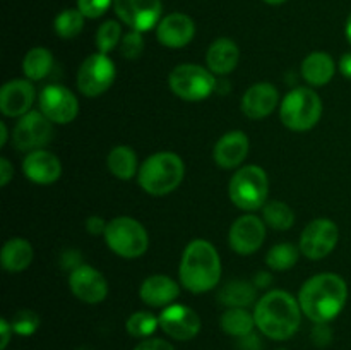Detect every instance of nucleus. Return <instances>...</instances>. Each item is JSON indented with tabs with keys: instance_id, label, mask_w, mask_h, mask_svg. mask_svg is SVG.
<instances>
[{
	"instance_id": "nucleus-1",
	"label": "nucleus",
	"mask_w": 351,
	"mask_h": 350,
	"mask_svg": "<svg viewBox=\"0 0 351 350\" xmlns=\"http://www.w3.org/2000/svg\"><path fill=\"white\" fill-rule=\"evenodd\" d=\"M348 285L339 275L321 273L308 278L298 292L302 312L314 323H329L343 311Z\"/></svg>"
},
{
	"instance_id": "nucleus-2",
	"label": "nucleus",
	"mask_w": 351,
	"mask_h": 350,
	"mask_svg": "<svg viewBox=\"0 0 351 350\" xmlns=\"http://www.w3.org/2000/svg\"><path fill=\"white\" fill-rule=\"evenodd\" d=\"M256 326L271 340H288L298 331L302 307L298 299L285 290H271L257 301L254 309Z\"/></svg>"
},
{
	"instance_id": "nucleus-3",
	"label": "nucleus",
	"mask_w": 351,
	"mask_h": 350,
	"mask_svg": "<svg viewBox=\"0 0 351 350\" xmlns=\"http://www.w3.org/2000/svg\"><path fill=\"white\" fill-rule=\"evenodd\" d=\"M180 283L192 294L213 290L221 278V259L209 240L195 239L187 244L180 261Z\"/></svg>"
},
{
	"instance_id": "nucleus-4",
	"label": "nucleus",
	"mask_w": 351,
	"mask_h": 350,
	"mask_svg": "<svg viewBox=\"0 0 351 350\" xmlns=\"http://www.w3.org/2000/svg\"><path fill=\"white\" fill-rule=\"evenodd\" d=\"M185 165L178 154L160 151L143 161L137 172L141 189L151 196H167L182 184Z\"/></svg>"
},
{
	"instance_id": "nucleus-5",
	"label": "nucleus",
	"mask_w": 351,
	"mask_h": 350,
	"mask_svg": "<svg viewBox=\"0 0 351 350\" xmlns=\"http://www.w3.org/2000/svg\"><path fill=\"white\" fill-rule=\"evenodd\" d=\"M269 194V178L264 168L247 165L237 170L230 178L228 196L237 208L243 211H256L264 208Z\"/></svg>"
},
{
	"instance_id": "nucleus-6",
	"label": "nucleus",
	"mask_w": 351,
	"mask_h": 350,
	"mask_svg": "<svg viewBox=\"0 0 351 350\" xmlns=\"http://www.w3.org/2000/svg\"><path fill=\"white\" fill-rule=\"evenodd\" d=\"M322 115L321 96L311 88H295L283 98L280 119L285 127L295 132H305L317 126Z\"/></svg>"
},
{
	"instance_id": "nucleus-7",
	"label": "nucleus",
	"mask_w": 351,
	"mask_h": 350,
	"mask_svg": "<svg viewBox=\"0 0 351 350\" xmlns=\"http://www.w3.org/2000/svg\"><path fill=\"white\" fill-rule=\"evenodd\" d=\"M103 237L108 249L125 259L141 257L149 247V235L143 223L130 216H117L110 220Z\"/></svg>"
},
{
	"instance_id": "nucleus-8",
	"label": "nucleus",
	"mask_w": 351,
	"mask_h": 350,
	"mask_svg": "<svg viewBox=\"0 0 351 350\" xmlns=\"http://www.w3.org/2000/svg\"><path fill=\"white\" fill-rule=\"evenodd\" d=\"M170 89L185 102H201L209 98L216 88L215 74L197 64H180L170 72Z\"/></svg>"
},
{
	"instance_id": "nucleus-9",
	"label": "nucleus",
	"mask_w": 351,
	"mask_h": 350,
	"mask_svg": "<svg viewBox=\"0 0 351 350\" xmlns=\"http://www.w3.org/2000/svg\"><path fill=\"white\" fill-rule=\"evenodd\" d=\"M117 69L112 58L106 54H93L79 65L77 71V89L88 98L103 95L112 88L115 81Z\"/></svg>"
},
{
	"instance_id": "nucleus-10",
	"label": "nucleus",
	"mask_w": 351,
	"mask_h": 350,
	"mask_svg": "<svg viewBox=\"0 0 351 350\" xmlns=\"http://www.w3.org/2000/svg\"><path fill=\"white\" fill-rule=\"evenodd\" d=\"M339 240V229L332 220L315 218L300 235V253L312 261L324 259L335 250Z\"/></svg>"
},
{
	"instance_id": "nucleus-11",
	"label": "nucleus",
	"mask_w": 351,
	"mask_h": 350,
	"mask_svg": "<svg viewBox=\"0 0 351 350\" xmlns=\"http://www.w3.org/2000/svg\"><path fill=\"white\" fill-rule=\"evenodd\" d=\"M53 139V122L41 112L31 110L26 115L19 117L14 127L12 141L17 150L34 151L43 150Z\"/></svg>"
},
{
	"instance_id": "nucleus-12",
	"label": "nucleus",
	"mask_w": 351,
	"mask_h": 350,
	"mask_svg": "<svg viewBox=\"0 0 351 350\" xmlns=\"http://www.w3.org/2000/svg\"><path fill=\"white\" fill-rule=\"evenodd\" d=\"M113 9L125 26L139 33L153 30L163 19L161 0H115Z\"/></svg>"
},
{
	"instance_id": "nucleus-13",
	"label": "nucleus",
	"mask_w": 351,
	"mask_h": 350,
	"mask_svg": "<svg viewBox=\"0 0 351 350\" xmlns=\"http://www.w3.org/2000/svg\"><path fill=\"white\" fill-rule=\"evenodd\" d=\"M40 112L53 124H71L79 113V100L69 88L60 84L45 86L38 98Z\"/></svg>"
},
{
	"instance_id": "nucleus-14",
	"label": "nucleus",
	"mask_w": 351,
	"mask_h": 350,
	"mask_svg": "<svg viewBox=\"0 0 351 350\" xmlns=\"http://www.w3.org/2000/svg\"><path fill=\"white\" fill-rule=\"evenodd\" d=\"M266 239V223L256 215H243L232 223L228 244L237 254L249 256L257 253Z\"/></svg>"
},
{
	"instance_id": "nucleus-15",
	"label": "nucleus",
	"mask_w": 351,
	"mask_h": 350,
	"mask_svg": "<svg viewBox=\"0 0 351 350\" xmlns=\"http://www.w3.org/2000/svg\"><path fill=\"white\" fill-rule=\"evenodd\" d=\"M158 318H160V328L168 336L180 342L195 338L201 331V318L189 305L170 304L163 309Z\"/></svg>"
},
{
	"instance_id": "nucleus-16",
	"label": "nucleus",
	"mask_w": 351,
	"mask_h": 350,
	"mask_svg": "<svg viewBox=\"0 0 351 350\" xmlns=\"http://www.w3.org/2000/svg\"><path fill=\"white\" fill-rule=\"evenodd\" d=\"M69 287L79 301L86 304H99L108 295V281L96 268L81 264L69 275Z\"/></svg>"
},
{
	"instance_id": "nucleus-17",
	"label": "nucleus",
	"mask_w": 351,
	"mask_h": 350,
	"mask_svg": "<svg viewBox=\"0 0 351 350\" xmlns=\"http://www.w3.org/2000/svg\"><path fill=\"white\" fill-rule=\"evenodd\" d=\"M36 91L29 79H12L0 89V112L5 117H23L31 112Z\"/></svg>"
},
{
	"instance_id": "nucleus-18",
	"label": "nucleus",
	"mask_w": 351,
	"mask_h": 350,
	"mask_svg": "<svg viewBox=\"0 0 351 350\" xmlns=\"http://www.w3.org/2000/svg\"><path fill=\"white\" fill-rule=\"evenodd\" d=\"M195 24L184 12H171L165 16L156 26V38L167 48H184L194 40Z\"/></svg>"
},
{
	"instance_id": "nucleus-19",
	"label": "nucleus",
	"mask_w": 351,
	"mask_h": 350,
	"mask_svg": "<svg viewBox=\"0 0 351 350\" xmlns=\"http://www.w3.org/2000/svg\"><path fill=\"white\" fill-rule=\"evenodd\" d=\"M23 172L26 178L40 185H50L62 175V165L58 156L47 150H34L26 154L23 161Z\"/></svg>"
},
{
	"instance_id": "nucleus-20",
	"label": "nucleus",
	"mask_w": 351,
	"mask_h": 350,
	"mask_svg": "<svg viewBox=\"0 0 351 350\" xmlns=\"http://www.w3.org/2000/svg\"><path fill=\"white\" fill-rule=\"evenodd\" d=\"M278 100H280L278 89L271 82H257L243 93L240 106L243 115L252 120H261L274 112Z\"/></svg>"
},
{
	"instance_id": "nucleus-21",
	"label": "nucleus",
	"mask_w": 351,
	"mask_h": 350,
	"mask_svg": "<svg viewBox=\"0 0 351 350\" xmlns=\"http://www.w3.org/2000/svg\"><path fill=\"white\" fill-rule=\"evenodd\" d=\"M249 137L242 130H230V132L223 134L215 144L213 150V158H215L216 165L225 170H232V168L240 167L243 160L249 154Z\"/></svg>"
},
{
	"instance_id": "nucleus-22",
	"label": "nucleus",
	"mask_w": 351,
	"mask_h": 350,
	"mask_svg": "<svg viewBox=\"0 0 351 350\" xmlns=\"http://www.w3.org/2000/svg\"><path fill=\"white\" fill-rule=\"evenodd\" d=\"M178 294H180V287L177 281L165 275L147 277L139 288L143 302L151 307H167V305L173 304Z\"/></svg>"
},
{
	"instance_id": "nucleus-23",
	"label": "nucleus",
	"mask_w": 351,
	"mask_h": 350,
	"mask_svg": "<svg viewBox=\"0 0 351 350\" xmlns=\"http://www.w3.org/2000/svg\"><path fill=\"white\" fill-rule=\"evenodd\" d=\"M240 50L237 43L230 38H218L211 43L206 54V65L213 74L226 75L233 72L239 65Z\"/></svg>"
},
{
	"instance_id": "nucleus-24",
	"label": "nucleus",
	"mask_w": 351,
	"mask_h": 350,
	"mask_svg": "<svg viewBox=\"0 0 351 350\" xmlns=\"http://www.w3.org/2000/svg\"><path fill=\"white\" fill-rule=\"evenodd\" d=\"M336 64L326 51H312L302 62V75L311 86H324L332 79Z\"/></svg>"
},
{
	"instance_id": "nucleus-25",
	"label": "nucleus",
	"mask_w": 351,
	"mask_h": 350,
	"mask_svg": "<svg viewBox=\"0 0 351 350\" xmlns=\"http://www.w3.org/2000/svg\"><path fill=\"white\" fill-rule=\"evenodd\" d=\"M33 256L34 253L29 240L14 237L3 244L2 253H0V263H2L3 270L9 273H21L29 266Z\"/></svg>"
},
{
	"instance_id": "nucleus-26",
	"label": "nucleus",
	"mask_w": 351,
	"mask_h": 350,
	"mask_svg": "<svg viewBox=\"0 0 351 350\" xmlns=\"http://www.w3.org/2000/svg\"><path fill=\"white\" fill-rule=\"evenodd\" d=\"M256 285L245 280H233L223 285L218 292V301L226 307H249L256 301Z\"/></svg>"
},
{
	"instance_id": "nucleus-27",
	"label": "nucleus",
	"mask_w": 351,
	"mask_h": 350,
	"mask_svg": "<svg viewBox=\"0 0 351 350\" xmlns=\"http://www.w3.org/2000/svg\"><path fill=\"white\" fill-rule=\"evenodd\" d=\"M106 165L112 175L120 180H130L139 172L137 167V154L130 146H115L108 153Z\"/></svg>"
},
{
	"instance_id": "nucleus-28",
	"label": "nucleus",
	"mask_w": 351,
	"mask_h": 350,
	"mask_svg": "<svg viewBox=\"0 0 351 350\" xmlns=\"http://www.w3.org/2000/svg\"><path fill=\"white\" fill-rule=\"evenodd\" d=\"M53 69V55L48 48L34 47L24 55L23 72L29 81H41Z\"/></svg>"
},
{
	"instance_id": "nucleus-29",
	"label": "nucleus",
	"mask_w": 351,
	"mask_h": 350,
	"mask_svg": "<svg viewBox=\"0 0 351 350\" xmlns=\"http://www.w3.org/2000/svg\"><path fill=\"white\" fill-rule=\"evenodd\" d=\"M219 323L226 335L237 336V338L250 335L256 326L254 314H250L245 307H228L223 312Z\"/></svg>"
},
{
	"instance_id": "nucleus-30",
	"label": "nucleus",
	"mask_w": 351,
	"mask_h": 350,
	"mask_svg": "<svg viewBox=\"0 0 351 350\" xmlns=\"http://www.w3.org/2000/svg\"><path fill=\"white\" fill-rule=\"evenodd\" d=\"M263 220L271 229L283 232L293 226L295 213L283 201H269L263 208Z\"/></svg>"
},
{
	"instance_id": "nucleus-31",
	"label": "nucleus",
	"mask_w": 351,
	"mask_h": 350,
	"mask_svg": "<svg viewBox=\"0 0 351 350\" xmlns=\"http://www.w3.org/2000/svg\"><path fill=\"white\" fill-rule=\"evenodd\" d=\"M300 256V247H295L290 242H281L273 246L266 256V264L273 271H287L295 266Z\"/></svg>"
},
{
	"instance_id": "nucleus-32",
	"label": "nucleus",
	"mask_w": 351,
	"mask_h": 350,
	"mask_svg": "<svg viewBox=\"0 0 351 350\" xmlns=\"http://www.w3.org/2000/svg\"><path fill=\"white\" fill-rule=\"evenodd\" d=\"M84 19L81 10L75 7V9H65L55 17L53 21V30L64 40H72V38L77 36L79 33L84 27Z\"/></svg>"
},
{
	"instance_id": "nucleus-33",
	"label": "nucleus",
	"mask_w": 351,
	"mask_h": 350,
	"mask_svg": "<svg viewBox=\"0 0 351 350\" xmlns=\"http://www.w3.org/2000/svg\"><path fill=\"white\" fill-rule=\"evenodd\" d=\"M160 326V318L147 311H137L127 319V331L134 338H149Z\"/></svg>"
},
{
	"instance_id": "nucleus-34",
	"label": "nucleus",
	"mask_w": 351,
	"mask_h": 350,
	"mask_svg": "<svg viewBox=\"0 0 351 350\" xmlns=\"http://www.w3.org/2000/svg\"><path fill=\"white\" fill-rule=\"evenodd\" d=\"M122 38V26H120V23L115 19H110L105 21V23L98 27L95 43L101 54L108 55L110 51L115 50V48L119 47Z\"/></svg>"
},
{
	"instance_id": "nucleus-35",
	"label": "nucleus",
	"mask_w": 351,
	"mask_h": 350,
	"mask_svg": "<svg viewBox=\"0 0 351 350\" xmlns=\"http://www.w3.org/2000/svg\"><path fill=\"white\" fill-rule=\"evenodd\" d=\"M10 325H12L14 333L23 336H29L33 335V333L38 329V326H40V316H38L34 311L24 309V311H19L14 314Z\"/></svg>"
},
{
	"instance_id": "nucleus-36",
	"label": "nucleus",
	"mask_w": 351,
	"mask_h": 350,
	"mask_svg": "<svg viewBox=\"0 0 351 350\" xmlns=\"http://www.w3.org/2000/svg\"><path fill=\"white\" fill-rule=\"evenodd\" d=\"M144 51V38L143 33L139 31L130 30L129 33L123 34L122 41H120V54L127 60H136L143 55Z\"/></svg>"
},
{
	"instance_id": "nucleus-37",
	"label": "nucleus",
	"mask_w": 351,
	"mask_h": 350,
	"mask_svg": "<svg viewBox=\"0 0 351 350\" xmlns=\"http://www.w3.org/2000/svg\"><path fill=\"white\" fill-rule=\"evenodd\" d=\"M113 2L115 0H77V9L88 19H98V17L105 16Z\"/></svg>"
},
{
	"instance_id": "nucleus-38",
	"label": "nucleus",
	"mask_w": 351,
	"mask_h": 350,
	"mask_svg": "<svg viewBox=\"0 0 351 350\" xmlns=\"http://www.w3.org/2000/svg\"><path fill=\"white\" fill-rule=\"evenodd\" d=\"M315 328L312 329V340L314 343H317L319 347H326L328 343H331L332 340V331L328 326V323H315Z\"/></svg>"
},
{
	"instance_id": "nucleus-39",
	"label": "nucleus",
	"mask_w": 351,
	"mask_h": 350,
	"mask_svg": "<svg viewBox=\"0 0 351 350\" xmlns=\"http://www.w3.org/2000/svg\"><path fill=\"white\" fill-rule=\"evenodd\" d=\"M134 350H175V349L171 347V343L167 342V340L144 338L143 342L137 343V347Z\"/></svg>"
},
{
	"instance_id": "nucleus-40",
	"label": "nucleus",
	"mask_w": 351,
	"mask_h": 350,
	"mask_svg": "<svg viewBox=\"0 0 351 350\" xmlns=\"http://www.w3.org/2000/svg\"><path fill=\"white\" fill-rule=\"evenodd\" d=\"M108 222L101 218V216H89L86 220V230H88L91 235H105V230Z\"/></svg>"
},
{
	"instance_id": "nucleus-41",
	"label": "nucleus",
	"mask_w": 351,
	"mask_h": 350,
	"mask_svg": "<svg viewBox=\"0 0 351 350\" xmlns=\"http://www.w3.org/2000/svg\"><path fill=\"white\" fill-rule=\"evenodd\" d=\"M14 178V167L7 158H0V185L5 187Z\"/></svg>"
},
{
	"instance_id": "nucleus-42",
	"label": "nucleus",
	"mask_w": 351,
	"mask_h": 350,
	"mask_svg": "<svg viewBox=\"0 0 351 350\" xmlns=\"http://www.w3.org/2000/svg\"><path fill=\"white\" fill-rule=\"evenodd\" d=\"M12 333H14L12 325H10L7 319H0V336H2V340H0V349H2V350L7 349V345H9Z\"/></svg>"
},
{
	"instance_id": "nucleus-43",
	"label": "nucleus",
	"mask_w": 351,
	"mask_h": 350,
	"mask_svg": "<svg viewBox=\"0 0 351 350\" xmlns=\"http://www.w3.org/2000/svg\"><path fill=\"white\" fill-rule=\"evenodd\" d=\"M239 345H240V350H263V343L259 342V338H257L254 333H250V335L247 336H242Z\"/></svg>"
},
{
	"instance_id": "nucleus-44",
	"label": "nucleus",
	"mask_w": 351,
	"mask_h": 350,
	"mask_svg": "<svg viewBox=\"0 0 351 350\" xmlns=\"http://www.w3.org/2000/svg\"><path fill=\"white\" fill-rule=\"evenodd\" d=\"M339 71H341V74L346 79H351V51L341 57V60H339Z\"/></svg>"
},
{
	"instance_id": "nucleus-45",
	"label": "nucleus",
	"mask_w": 351,
	"mask_h": 350,
	"mask_svg": "<svg viewBox=\"0 0 351 350\" xmlns=\"http://www.w3.org/2000/svg\"><path fill=\"white\" fill-rule=\"evenodd\" d=\"M271 283V275L267 273H259L256 278H254V285L256 287H267Z\"/></svg>"
},
{
	"instance_id": "nucleus-46",
	"label": "nucleus",
	"mask_w": 351,
	"mask_h": 350,
	"mask_svg": "<svg viewBox=\"0 0 351 350\" xmlns=\"http://www.w3.org/2000/svg\"><path fill=\"white\" fill-rule=\"evenodd\" d=\"M7 137H9V130H7L5 122H0V146H5Z\"/></svg>"
},
{
	"instance_id": "nucleus-47",
	"label": "nucleus",
	"mask_w": 351,
	"mask_h": 350,
	"mask_svg": "<svg viewBox=\"0 0 351 350\" xmlns=\"http://www.w3.org/2000/svg\"><path fill=\"white\" fill-rule=\"evenodd\" d=\"M345 34H346V40H348V43L351 45V12H350L348 19H346V26H345Z\"/></svg>"
},
{
	"instance_id": "nucleus-48",
	"label": "nucleus",
	"mask_w": 351,
	"mask_h": 350,
	"mask_svg": "<svg viewBox=\"0 0 351 350\" xmlns=\"http://www.w3.org/2000/svg\"><path fill=\"white\" fill-rule=\"evenodd\" d=\"M266 3H269V5H281V3H285L287 0H264Z\"/></svg>"
},
{
	"instance_id": "nucleus-49",
	"label": "nucleus",
	"mask_w": 351,
	"mask_h": 350,
	"mask_svg": "<svg viewBox=\"0 0 351 350\" xmlns=\"http://www.w3.org/2000/svg\"><path fill=\"white\" fill-rule=\"evenodd\" d=\"M278 350H287V349H278Z\"/></svg>"
}]
</instances>
